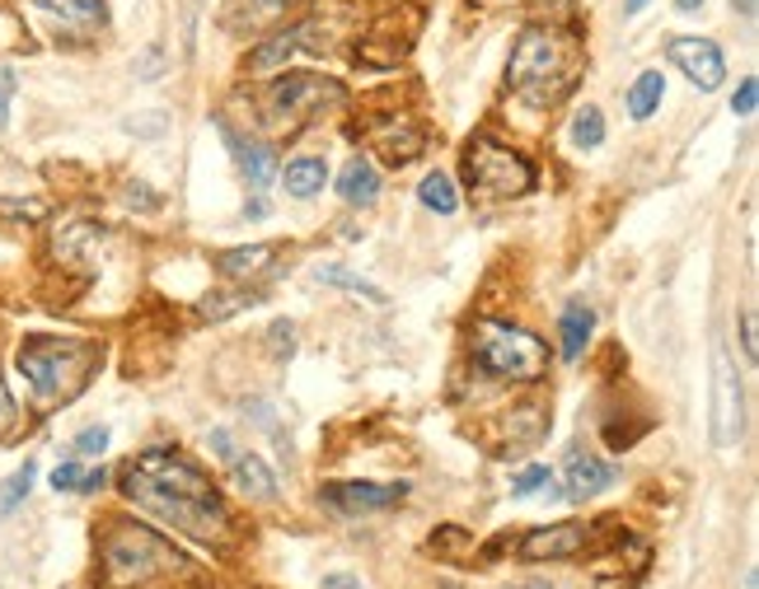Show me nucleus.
I'll return each mask as SVG.
<instances>
[{"label": "nucleus", "mask_w": 759, "mask_h": 589, "mask_svg": "<svg viewBox=\"0 0 759 589\" xmlns=\"http://www.w3.org/2000/svg\"><path fill=\"white\" fill-rule=\"evenodd\" d=\"M309 33H315V24H292L286 33H273V38L263 42V48H254L249 66H254V71H273V66H282V61L292 57V52L300 48V42L309 38Z\"/></svg>", "instance_id": "nucleus-19"}, {"label": "nucleus", "mask_w": 759, "mask_h": 589, "mask_svg": "<svg viewBox=\"0 0 759 589\" xmlns=\"http://www.w3.org/2000/svg\"><path fill=\"white\" fill-rule=\"evenodd\" d=\"M103 482H108V472H103V468H95V472H85V482H80V491L89 496V491H99Z\"/></svg>", "instance_id": "nucleus-35"}, {"label": "nucleus", "mask_w": 759, "mask_h": 589, "mask_svg": "<svg viewBox=\"0 0 759 589\" xmlns=\"http://www.w3.org/2000/svg\"><path fill=\"white\" fill-rule=\"evenodd\" d=\"M553 10L558 14H572V0H553Z\"/></svg>", "instance_id": "nucleus-39"}, {"label": "nucleus", "mask_w": 759, "mask_h": 589, "mask_svg": "<svg viewBox=\"0 0 759 589\" xmlns=\"http://www.w3.org/2000/svg\"><path fill=\"white\" fill-rule=\"evenodd\" d=\"M338 197L347 201V207H371V201L379 197V169L366 160V154H352V160L343 164Z\"/></svg>", "instance_id": "nucleus-15"}, {"label": "nucleus", "mask_w": 759, "mask_h": 589, "mask_svg": "<svg viewBox=\"0 0 759 589\" xmlns=\"http://www.w3.org/2000/svg\"><path fill=\"white\" fill-rule=\"evenodd\" d=\"M610 482H614V468L600 463L595 455H572L568 459V496L572 501H586V496L605 491Z\"/></svg>", "instance_id": "nucleus-16"}, {"label": "nucleus", "mask_w": 759, "mask_h": 589, "mask_svg": "<svg viewBox=\"0 0 759 589\" xmlns=\"http://www.w3.org/2000/svg\"><path fill=\"white\" fill-rule=\"evenodd\" d=\"M464 178L474 192H487V197H525L534 188V164L525 160L521 150H511L493 136H474L464 150Z\"/></svg>", "instance_id": "nucleus-7"}, {"label": "nucleus", "mask_w": 759, "mask_h": 589, "mask_svg": "<svg viewBox=\"0 0 759 589\" xmlns=\"http://www.w3.org/2000/svg\"><path fill=\"white\" fill-rule=\"evenodd\" d=\"M80 482H85V468L76 459L52 468V491H80Z\"/></svg>", "instance_id": "nucleus-30"}, {"label": "nucleus", "mask_w": 759, "mask_h": 589, "mask_svg": "<svg viewBox=\"0 0 759 589\" xmlns=\"http://www.w3.org/2000/svg\"><path fill=\"white\" fill-rule=\"evenodd\" d=\"M474 360H479L483 375L530 383V379H544V370H549V347L534 332L516 328V323L483 319V323H474Z\"/></svg>", "instance_id": "nucleus-5"}, {"label": "nucleus", "mask_w": 759, "mask_h": 589, "mask_svg": "<svg viewBox=\"0 0 759 589\" xmlns=\"http://www.w3.org/2000/svg\"><path fill=\"white\" fill-rule=\"evenodd\" d=\"M95 360H99V347H89V342H66V337H29V342L19 347L14 366H19V375L29 379V389H33V398L42 407H57V402L76 398L85 389Z\"/></svg>", "instance_id": "nucleus-2"}, {"label": "nucleus", "mask_w": 759, "mask_h": 589, "mask_svg": "<svg viewBox=\"0 0 759 589\" xmlns=\"http://www.w3.org/2000/svg\"><path fill=\"white\" fill-rule=\"evenodd\" d=\"M549 482H553V472H549L544 463H534V468H525V472H521L516 482H511V491H516V496H534V491L549 487Z\"/></svg>", "instance_id": "nucleus-29"}, {"label": "nucleus", "mask_w": 759, "mask_h": 589, "mask_svg": "<svg viewBox=\"0 0 759 589\" xmlns=\"http://www.w3.org/2000/svg\"><path fill=\"white\" fill-rule=\"evenodd\" d=\"M676 10L680 14H694V10H703V0H676Z\"/></svg>", "instance_id": "nucleus-37"}, {"label": "nucleus", "mask_w": 759, "mask_h": 589, "mask_svg": "<svg viewBox=\"0 0 759 589\" xmlns=\"http://www.w3.org/2000/svg\"><path fill=\"white\" fill-rule=\"evenodd\" d=\"M642 6H647V0H629V6H623V10H629V14H638Z\"/></svg>", "instance_id": "nucleus-40"}, {"label": "nucleus", "mask_w": 759, "mask_h": 589, "mask_svg": "<svg viewBox=\"0 0 759 589\" xmlns=\"http://www.w3.org/2000/svg\"><path fill=\"white\" fill-rule=\"evenodd\" d=\"M741 347H746V356H750V360L759 356V332H755V309H746V319H741Z\"/></svg>", "instance_id": "nucleus-34"}, {"label": "nucleus", "mask_w": 759, "mask_h": 589, "mask_svg": "<svg viewBox=\"0 0 759 589\" xmlns=\"http://www.w3.org/2000/svg\"><path fill=\"white\" fill-rule=\"evenodd\" d=\"M14 89H19L14 71H10V66H0V127L10 122V103H14Z\"/></svg>", "instance_id": "nucleus-32"}, {"label": "nucleus", "mask_w": 759, "mask_h": 589, "mask_svg": "<svg viewBox=\"0 0 759 589\" xmlns=\"http://www.w3.org/2000/svg\"><path fill=\"white\" fill-rule=\"evenodd\" d=\"M277 262V243H249V248H226L216 253V271L226 281H254Z\"/></svg>", "instance_id": "nucleus-14"}, {"label": "nucleus", "mask_w": 759, "mask_h": 589, "mask_svg": "<svg viewBox=\"0 0 759 589\" xmlns=\"http://www.w3.org/2000/svg\"><path fill=\"white\" fill-rule=\"evenodd\" d=\"M506 589H558V585H549V580H525V585H506Z\"/></svg>", "instance_id": "nucleus-38"}, {"label": "nucleus", "mask_w": 759, "mask_h": 589, "mask_svg": "<svg viewBox=\"0 0 759 589\" xmlns=\"http://www.w3.org/2000/svg\"><path fill=\"white\" fill-rule=\"evenodd\" d=\"M230 478H235V487L244 496H254V501H273V496H277L273 468H267L258 455H235L230 459Z\"/></svg>", "instance_id": "nucleus-17"}, {"label": "nucleus", "mask_w": 759, "mask_h": 589, "mask_svg": "<svg viewBox=\"0 0 759 589\" xmlns=\"http://www.w3.org/2000/svg\"><path fill=\"white\" fill-rule=\"evenodd\" d=\"M33 6L48 19H57L61 29H71V33H95V29H103V19H108L103 0H33Z\"/></svg>", "instance_id": "nucleus-13"}, {"label": "nucleus", "mask_w": 759, "mask_h": 589, "mask_svg": "<svg viewBox=\"0 0 759 589\" xmlns=\"http://www.w3.org/2000/svg\"><path fill=\"white\" fill-rule=\"evenodd\" d=\"M671 61L680 66V71L689 76V84L703 89V94H712V89H722L727 80V61H722V48L708 38H671Z\"/></svg>", "instance_id": "nucleus-9"}, {"label": "nucleus", "mask_w": 759, "mask_h": 589, "mask_svg": "<svg viewBox=\"0 0 759 589\" xmlns=\"http://www.w3.org/2000/svg\"><path fill=\"white\" fill-rule=\"evenodd\" d=\"M755 103H759V80L750 76V80H741V89H736V94H731V108L741 112V118H750V112H755Z\"/></svg>", "instance_id": "nucleus-31"}, {"label": "nucleus", "mask_w": 759, "mask_h": 589, "mask_svg": "<svg viewBox=\"0 0 759 589\" xmlns=\"http://www.w3.org/2000/svg\"><path fill=\"white\" fill-rule=\"evenodd\" d=\"M591 542L586 525H549V529H530L521 542V557L525 561H558V557H582Z\"/></svg>", "instance_id": "nucleus-11"}, {"label": "nucleus", "mask_w": 759, "mask_h": 589, "mask_svg": "<svg viewBox=\"0 0 759 589\" xmlns=\"http://www.w3.org/2000/svg\"><path fill=\"white\" fill-rule=\"evenodd\" d=\"M258 294L254 290H235V294H211V300L203 305V319H226V313H239L244 305H254Z\"/></svg>", "instance_id": "nucleus-27"}, {"label": "nucleus", "mask_w": 759, "mask_h": 589, "mask_svg": "<svg viewBox=\"0 0 759 589\" xmlns=\"http://www.w3.org/2000/svg\"><path fill=\"white\" fill-rule=\"evenodd\" d=\"M226 141L239 150V164H244V178H249V188H267V183H273V173H277V154H273V150H267V146H239L230 131H226Z\"/></svg>", "instance_id": "nucleus-23"}, {"label": "nucleus", "mask_w": 759, "mask_h": 589, "mask_svg": "<svg viewBox=\"0 0 759 589\" xmlns=\"http://www.w3.org/2000/svg\"><path fill=\"white\" fill-rule=\"evenodd\" d=\"M99 561H103L108 585H118V589L150 585V580L169 576L174 566H184L160 533L141 529V525H108V533L99 538Z\"/></svg>", "instance_id": "nucleus-4"}, {"label": "nucleus", "mask_w": 759, "mask_h": 589, "mask_svg": "<svg viewBox=\"0 0 759 589\" xmlns=\"http://www.w3.org/2000/svg\"><path fill=\"white\" fill-rule=\"evenodd\" d=\"M746 436V393L727 347H712V449H731Z\"/></svg>", "instance_id": "nucleus-8"}, {"label": "nucleus", "mask_w": 759, "mask_h": 589, "mask_svg": "<svg viewBox=\"0 0 759 589\" xmlns=\"http://www.w3.org/2000/svg\"><path fill=\"white\" fill-rule=\"evenodd\" d=\"M315 281H319V286L352 290V294H362V300H371V305H390V294H385V290H379V286H371L366 277H356V271H347V267H333V262H324V267H315Z\"/></svg>", "instance_id": "nucleus-22"}, {"label": "nucleus", "mask_w": 759, "mask_h": 589, "mask_svg": "<svg viewBox=\"0 0 759 589\" xmlns=\"http://www.w3.org/2000/svg\"><path fill=\"white\" fill-rule=\"evenodd\" d=\"M33 478H38V463L29 459L24 468H19L14 472V478L6 482V487H0V515H10L19 501H24V496H29V487H33Z\"/></svg>", "instance_id": "nucleus-26"}, {"label": "nucleus", "mask_w": 759, "mask_h": 589, "mask_svg": "<svg viewBox=\"0 0 759 589\" xmlns=\"http://www.w3.org/2000/svg\"><path fill=\"white\" fill-rule=\"evenodd\" d=\"M324 178H328V169H324V160H319V154H300V160H292V164H286L282 183H286V192H292V197L309 201L315 192H324Z\"/></svg>", "instance_id": "nucleus-20"}, {"label": "nucleus", "mask_w": 759, "mask_h": 589, "mask_svg": "<svg viewBox=\"0 0 759 589\" xmlns=\"http://www.w3.org/2000/svg\"><path fill=\"white\" fill-rule=\"evenodd\" d=\"M408 496L404 482H328L324 501L343 515H371V510H390Z\"/></svg>", "instance_id": "nucleus-10"}, {"label": "nucleus", "mask_w": 759, "mask_h": 589, "mask_svg": "<svg viewBox=\"0 0 759 589\" xmlns=\"http://www.w3.org/2000/svg\"><path fill=\"white\" fill-rule=\"evenodd\" d=\"M14 417H19V407H14L10 389H6V379H0V436H10L14 430Z\"/></svg>", "instance_id": "nucleus-33"}, {"label": "nucleus", "mask_w": 759, "mask_h": 589, "mask_svg": "<svg viewBox=\"0 0 759 589\" xmlns=\"http://www.w3.org/2000/svg\"><path fill=\"white\" fill-rule=\"evenodd\" d=\"M122 496L137 510H146L150 519H160L165 529H178L197 542H226L230 538V515L220 491L211 487V478L197 463H188L174 449H146L137 455L122 478H118Z\"/></svg>", "instance_id": "nucleus-1"}, {"label": "nucleus", "mask_w": 759, "mask_h": 589, "mask_svg": "<svg viewBox=\"0 0 759 589\" xmlns=\"http://www.w3.org/2000/svg\"><path fill=\"white\" fill-rule=\"evenodd\" d=\"M600 141H605V112H600L595 103H586V108L572 118V146H576V150H595Z\"/></svg>", "instance_id": "nucleus-25"}, {"label": "nucleus", "mask_w": 759, "mask_h": 589, "mask_svg": "<svg viewBox=\"0 0 759 589\" xmlns=\"http://www.w3.org/2000/svg\"><path fill=\"white\" fill-rule=\"evenodd\" d=\"M324 589H362V585H356L352 576H328V580H324Z\"/></svg>", "instance_id": "nucleus-36"}, {"label": "nucleus", "mask_w": 759, "mask_h": 589, "mask_svg": "<svg viewBox=\"0 0 759 589\" xmlns=\"http://www.w3.org/2000/svg\"><path fill=\"white\" fill-rule=\"evenodd\" d=\"M661 94H666L661 71H642V76L629 84V99H623V108H629L633 122H647V118H652V112L661 108Z\"/></svg>", "instance_id": "nucleus-21"}, {"label": "nucleus", "mask_w": 759, "mask_h": 589, "mask_svg": "<svg viewBox=\"0 0 759 589\" xmlns=\"http://www.w3.org/2000/svg\"><path fill=\"white\" fill-rule=\"evenodd\" d=\"M558 332H563V360H582L591 332H595V309L582 305V300H572L563 309V319H558Z\"/></svg>", "instance_id": "nucleus-18"}, {"label": "nucleus", "mask_w": 759, "mask_h": 589, "mask_svg": "<svg viewBox=\"0 0 759 589\" xmlns=\"http://www.w3.org/2000/svg\"><path fill=\"white\" fill-rule=\"evenodd\" d=\"M506 84L525 103H553L572 84V38L544 24L525 29L506 61Z\"/></svg>", "instance_id": "nucleus-3"}, {"label": "nucleus", "mask_w": 759, "mask_h": 589, "mask_svg": "<svg viewBox=\"0 0 759 589\" xmlns=\"http://www.w3.org/2000/svg\"><path fill=\"white\" fill-rule=\"evenodd\" d=\"M103 449H108V426H89V430L76 436V455L80 459H95V455H103Z\"/></svg>", "instance_id": "nucleus-28"}, {"label": "nucleus", "mask_w": 759, "mask_h": 589, "mask_svg": "<svg viewBox=\"0 0 759 589\" xmlns=\"http://www.w3.org/2000/svg\"><path fill=\"white\" fill-rule=\"evenodd\" d=\"M333 103H343V84L328 80V76H309V71L277 76L263 89V118L277 131H296L300 122L319 118V112Z\"/></svg>", "instance_id": "nucleus-6"}, {"label": "nucleus", "mask_w": 759, "mask_h": 589, "mask_svg": "<svg viewBox=\"0 0 759 589\" xmlns=\"http://www.w3.org/2000/svg\"><path fill=\"white\" fill-rule=\"evenodd\" d=\"M417 197H422V207L436 211V216H455L460 211V192H455V183L445 173H427V178H422Z\"/></svg>", "instance_id": "nucleus-24"}, {"label": "nucleus", "mask_w": 759, "mask_h": 589, "mask_svg": "<svg viewBox=\"0 0 759 589\" xmlns=\"http://www.w3.org/2000/svg\"><path fill=\"white\" fill-rule=\"evenodd\" d=\"M366 146H371L385 164L404 169L408 160H417V150H422V131H417L408 118H390V122H379V127H371V131H366Z\"/></svg>", "instance_id": "nucleus-12"}]
</instances>
